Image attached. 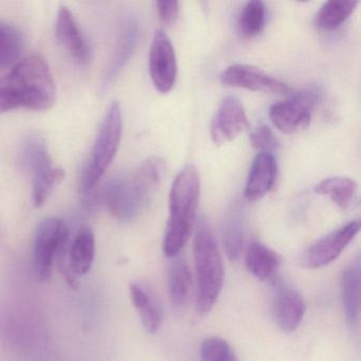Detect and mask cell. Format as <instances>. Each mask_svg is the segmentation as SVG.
Here are the masks:
<instances>
[{
	"mask_svg": "<svg viewBox=\"0 0 361 361\" xmlns=\"http://www.w3.org/2000/svg\"><path fill=\"white\" fill-rule=\"evenodd\" d=\"M266 6L262 1L252 0L245 4L238 18V28L245 37L261 35L266 25Z\"/></svg>",
	"mask_w": 361,
	"mask_h": 361,
	"instance_id": "27",
	"label": "cell"
},
{
	"mask_svg": "<svg viewBox=\"0 0 361 361\" xmlns=\"http://www.w3.org/2000/svg\"><path fill=\"white\" fill-rule=\"evenodd\" d=\"M246 232V217L242 204H232L226 213L221 230V240L228 257L236 261L242 255Z\"/></svg>",
	"mask_w": 361,
	"mask_h": 361,
	"instance_id": "19",
	"label": "cell"
},
{
	"mask_svg": "<svg viewBox=\"0 0 361 361\" xmlns=\"http://www.w3.org/2000/svg\"><path fill=\"white\" fill-rule=\"evenodd\" d=\"M246 267L259 281L271 280L281 264L276 251L259 242H252L246 251Z\"/></svg>",
	"mask_w": 361,
	"mask_h": 361,
	"instance_id": "21",
	"label": "cell"
},
{
	"mask_svg": "<svg viewBox=\"0 0 361 361\" xmlns=\"http://www.w3.org/2000/svg\"><path fill=\"white\" fill-rule=\"evenodd\" d=\"M357 1H344V0H331L323 4L314 18V24L321 30H335L341 26L350 14L355 11Z\"/></svg>",
	"mask_w": 361,
	"mask_h": 361,
	"instance_id": "25",
	"label": "cell"
},
{
	"mask_svg": "<svg viewBox=\"0 0 361 361\" xmlns=\"http://www.w3.org/2000/svg\"><path fill=\"white\" fill-rule=\"evenodd\" d=\"M56 102L54 75L41 54L22 59L0 78V115L16 109L48 111Z\"/></svg>",
	"mask_w": 361,
	"mask_h": 361,
	"instance_id": "1",
	"label": "cell"
},
{
	"mask_svg": "<svg viewBox=\"0 0 361 361\" xmlns=\"http://www.w3.org/2000/svg\"><path fill=\"white\" fill-rule=\"evenodd\" d=\"M69 250V270L71 274L75 276L88 274L96 253V240L92 230L90 228L80 230Z\"/></svg>",
	"mask_w": 361,
	"mask_h": 361,
	"instance_id": "22",
	"label": "cell"
},
{
	"mask_svg": "<svg viewBox=\"0 0 361 361\" xmlns=\"http://www.w3.org/2000/svg\"><path fill=\"white\" fill-rule=\"evenodd\" d=\"M130 295L145 331L157 333L164 321V312L157 297L140 283H130Z\"/></svg>",
	"mask_w": 361,
	"mask_h": 361,
	"instance_id": "18",
	"label": "cell"
},
{
	"mask_svg": "<svg viewBox=\"0 0 361 361\" xmlns=\"http://www.w3.org/2000/svg\"><path fill=\"white\" fill-rule=\"evenodd\" d=\"M250 145L259 151V153H274L279 147L278 139L274 136L271 128L267 126H261L253 130L249 136Z\"/></svg>",
	"mask_w": 361,
	"mask_h": 361,
	"instance_id": "30",
	"label": "cell"
},
{
	"mask_svg": "<svg viewBox=\"0 0 361 361\" xmlns=\"http://www.w3.org/2000/svg\"><path fill=\"white\" fill-rule=\"evenodd\" d=\"M219 81L227 87L242 88L265 94H288L290 87L285 82L268 75L251 65L235 64L226 68Z\"/></svg>",
	"mask_w": 361,
	"mask_h": 361,
	"instance_id": "10",
	"label": "cell"
},
{
	"mask_svg": "<svg viewBox=\"0 0 361 361\" xmlns=\"http://www.w3.org/2000/svg\"><path fill=\"white\" fill-rule=\"evenodd\" d=\"M322 94L321 87L312 85L291 94L286 100L274 103L269 109L272 124L284 134L305 130Z\"/></svg>",
	"mask_w": 361,
	"mask_h": 361,
	"instance_id": "6",
	"label": "cell"
},
{
	"mask_svg": "<svg viewBox=\"0 0 361 361\" xmlns=\"http://www.w3.org/2000/svg\"><path fill=\"white\" fill-rule=\"evenodd\" d=\"M122 128L121 105L118 101H114L105 114L87 164L84 166L81 178V189L84 194L90 193L98 185L113 164L121 142Z\"/></svg>",
	"mask_w": 361,
	"mask_h": 361,
	"instance_id": "4",
	"label": "cell"
},
{
	"mask_svg": "<svg viewBox=\"0 0 361 361\" xmlns=\"http://www.w3.org/2000/svg\"><path fill=\"white\" fill-rule=\"evenodd\" d=\"M22 162L32 178L54 166L47 143L39 135H29L23 143Z\"/></svg>",
	"mask_w": 361,
	"mask_h": 361,
	"instance_id": "23",
	"label": "cell"
},
{
	"mask_svg": "<svg viewBox=\"0 0 361 361\" xmlns=\"http://www.w3.org/2000/svg\"><path fill=\"white\" fill-rule=\"evenodd\" d=\"M306 304L297 288L285 280L276 281L272 293V316L279 329L291 334L301 324Z\"/></svg>",
	"mask_w": 361,
	"mask_h": 361,
	"instance_id": "9",
	"label": "cell"
},
{
	"mask_svg": "<svg viewBox=\"0 0 361 361\" xmlns=\"http://www.w3.org/2000/svg\"><path fill=\"white\" fill-rule=\"evenodd\" d=\"M157 7L158 16L160 20L164 24L172 25L176 22L179 14L178 1H168V0H161L156 3Z\"/></svg>",
	"mask_w": 361,
	"mask_h": 361,
	"instance_id": "31",
	"label": "cell"
},
{
	"mask_svg": "<svg viewBox=\"0 0 361 361\" xmlns=\"http://www.w3.org/2000/svg\"><path fill=\"white\" fill-rule=\"evenodd\" d=\"M139 32L137 18L132 16H126L120 26L113 58L103 77L102 88L111 85L130 62L138 44Z\"/></svg>",
	"mask_w": 361,
	"mask_h": 361,
	"instance_id": "13",
	"label": "cell"
},
{
	"mask_svg": "<svg viewBox=\"0 0 361 361\" xmlns=\"http://www.w3.org/2000/svg\"><path fill=\"white\" fill-rule=\"evenodd\" d=\"M200 195V180L194 166H187L178 173L170 192V216L164 233L166 257L174 259L191 238L195 224Z\"/></svg>",
	"mask_w": 361,
	"mask_h": 361,
	"instance_id": "2",
	"label": "cell"
},
{
	"mask_svg": "<svg viewBox=\"0 0 361 361\" xmlns=\"http://www.w3.org/2000/svg\"><path fill=\"white\" fill-rule=\"evenodd\" d=\"M314 192L329 196L340 208L348 209L356 196L357 183L348 177H329L316 185Z\"/></svg>",
	"mask_w": 361,
	"mask_h": 361,
	"instance_id": "24",
	"label": "cell"
},
{
	"mask_svg": "<svg viewBox=\"0 0 361 361\" xmlns=\"http://www.w3.org/2000/svg\"><path fill=\"white\" fill-rule=\"evenodd\" d=\"M22 32L11 25L0 23V68L16 65L24 50Z\"/></svg>",
	"mask_w": 361,
	"mask_h": 361,
	"instance_id": "26",
	"label": "cell"
},
{
	"mask_svg": "<svg viewBox=\"0 0 361 361\" xmlns=\"http://www.w3.org/2000/svg\"><path fill=\"white\" fill-rule=\"evenodd\" d=\"M105 202L111 214L124 223L134 221L142 212L130 193L128 177H117L107 183Z\"/></svg>",
	"mask_w": 361,
	"mask_h": 361,
	"instance_id": "16",
	"label": "cell"
},
{
	"mask_svg": "<svg viewBox=\"0 0 361 361\" xmlns=\"http://www.w3.org/2000/svg\"><path fill=\"white\" fill-rule=\"evenodd\" d=\"M149 71L158 92L168 94L177 78V60L174 47L168 35L158 30L154 35L149 56Z\"/></svg>",
	"mask_w": 361,
	"mask_h": 361,
	"instance_id": "7",
	"label": "cell"
},
{
	"mask_svg": "<svg viewBox=\"0 0 361 361\" xmlns=\"http://www.w3.org/2000/svg\"><path fill=\"white\" fill-rule=\"evenodd\" d=\"M197 295L196 308L202 314H208L219 300L224 284V264L216 240L207 219H200L194 235Z\"/></svg>",
	"mask_w": 361,
	"mask_h": 361,
	"instance_id": "3",
	"label": "cell"
},
{
	"mask_svg": "<svg viewBox=\"0 0 361 361\" xmlns=\"http://www.w3.org/2000/svg\"><path fill=\"white\" fill-rule=\"evenodd\" d=\"M65 171L54 166L47 172L32 178L31 200L35 208H42L52 195L54 190L64 180Z\"/></svg>",
	"mask_w": 361,
	"mask_h": 361,
	"instance_id": "28",
	"label": "cell"
},
{
	"mask_svg": "<svg viewBox=\"0 0 361 361\" xmlns=\"http://www.w3.org/2000/svg\"><path fill=\"white\" fill-rule=\"evenodd\" d=\"M278 164L274 154L257 153L249 171L244 195L249 202H257L269 193L276 183Z\"/></svg>",
	"mask_w": 361,
	"mask_h": 361,
	"instance_id": "15",
	"label": "cell"
},
{
	"mask_svg": "<svg viewBox=\"0 0 361 361\" xmlns=\"http://www.w3.org/2000/svg\"><path fill=\"white\" fill-rule=\"evenodd\" d=\"M166 173V162L157 156L147 158L140 164L132 177L128 178L133 197L140 208L147 206Z\"/></svg>",
	"mask_w": 361,
	"mask_h": 361,
	"instance_id": "14",
	"label": "cell"
},
{
	"mask_svg": "<svg viewBox=\"0 0 361 361\" xmlns=\"http://www.w3.org/2000/svg\"><path fill=\"white\" fill-rule=\"evenodd\" d=\"M250 128L246 111L235 97H227L221 101L213 117L210 134L216 145L234 140Z\"/></svg>",
	"mask_w": 361,
	"mask_h": 361,
	"instance_id": "11",
	"label": "cell"
},
{
	"mask_svg": "<svg viewBox=\"0 0 361 361\" xmlns=\"http://www.w3.org/2000/svg\"><path fill=\"white\" fill-rule=\"evenodd\" d=\"M361 263L357 257L341 276V300L344 317L350 326H355L360 314Z\"/></svg>",
	"mask_w": 361,
	"mask_h": 361,
	"instance_id": "17",
	"label": "cell"
},
{
	"mask_svg": "<svg viewBox=\"0 0 361 361\" xmlns=\"http://www.w3.org/2000/svg\"><path fill=\"white\" fill-rule=\"evenodd\" d=\"M192 272L189 264L183 257H174L169 271V293L173 308L183 310L191 297Z\"/></svg>",
	"mask_w": 361,
	"mask_h": 361,
	"instance_id": "20",
	"label": "cell"
},
{
	"mask_svg": "<svg viewBox=\"0 0 361 361\" xmlns=\"http://www.w3.org/2000/svg\"><path fill=\"white\" fill-rule=\"evenodd\" d=\"M200 357L202 361H238L229 343L219 337L207 338L202 342Z\"/></svg>",
	"mask_w": 361,
	"mask_h": 361,
	"instance_id": "29",
	"label": "cell"
},
{
	"mask_svg": "<svg viewBox=\"0 0 361 361\" xmlns=\"http://www.w3.org/2000/svg\"><path fill=\"white\" fill-rule=\"evenodd\" d=\"M68 238L69 231L62 219L48 217L39 223L33 250V268L39 282L49 280L56 257L60 268H64Z\"/></svg>",
	"mask_w": 361,
	"mask_h": 361,
	"instance_id": "5",
	"label": "cell"
},
{
	"mask_svg": "<svg viewBox=\"0 0 361 361\" xmlns=\"http://www.w3.org/2000/svg\"><path fill=\"white\" fill-rule=\"evenodd\" d=\"M56 35L59 43L80 64H87L92 59L90 44L84 37L73 12L61 6L56 16Z\"/></svg>",
	"mask_w": 361,
	"mask_h": 361,
	"instance_id": "12",
	"label": "cell"
},
{
	"mask_svg": "<svg viewBox=\"0 0 361 361\" xmlns=\"http://www.w3.org/2000/svg\"><path fill=\"white\" fill-rule=\"evenodd\" d=\"M359 231L360 223L358 221H350L342 226L314 243L303 255L302 265L310 269H317L333 263L356 238Z\"/></svg>",
	"mask_w": 361,
	"mask_h": 361,
	"instance_id": "8",
	"label": "cell"
}]
</instances>
